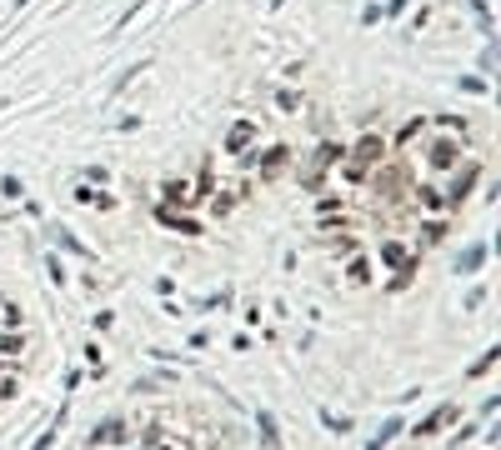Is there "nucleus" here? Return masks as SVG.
I'll return each instance as SVG.
<instances>
[{"mask_svg": "<svg viewBox=\"0 0 501 450\" xmlns=\"http://www.w3.org/2000/svg\"><path fill=\"white\" fill-rule=\"evenodd\" d=\"M156 221H161V225H171V230H181V235H201V225H196V221H185V216H176V210H161Z\"/></svg>", "mask_w": 501, "mask_h": 450, "instance_id": "obj_3", "label": "nucleus"}, {"mask_svg": "<svg viewBox=\"0 0 501 450\" xmlns=\"http://www.w3.org/2000/svg\"><path fill=\"white\" fill-rule=\"evenodd\" d=\"M261 440H266V445H276V425H271V415H261Z\"/></svg>", "mask_w": 501, "mask_h": 450, "instance_id": "obj_13", "label": "nucleus"}, {"mask_svg": "<svg viewBox=\"0 0 501 450\" xmlns=\"http://www.w3.org/2000/svg\"><path fill=\"white\" fill-rule=\"evenodd\" d=\"M55 431H60V420H55V425H51V431H46V435H40V440H35L30 450H51V445H55Z\"/></svg>", "mask_w": 501, "mask_h": 450, "instance_id": "obj_12", "label": "nucleus"}, {"mask_svg": "<svg viewBox=\"0 0 501 450\" xmlns=\"http://www.w3.org/2000/svg\"><path fill=\"white\" fill-rule=\"evenodd\" d=\"M482 261H486V250H482V245H476V250H466V255H462V270H476V265H482Z\"/></svg>", "mask_w": 501, "mask_h": 450, "instance_id": "obj_10", "label": "nucleus"}, {"mask_svg": "<svg viewBox=\"0 0 501 450\" xmlns=\"http://www.w3.org/2000/svg\"><path fill=\"white\" fill-rule=\"evenodd\" d=\"M161 450H171V445H161Z\"/></svg>", "mask_w": 501, "mask_h": 450, "instance_id": "obj_15", "label": "nucleus"}, {"mask_svg": "<svg viewBox=\"0 0 501 450\" xmlns=\"http://www.w3.org/2000/svg\"><path fill=\"white\" fill-rule=\"evenodd\" d=\"M456 160V145L451 140H436V150H431V165H451Z\"/></svg>", "mask_w": 501, "mask_h": 450, "instance_id": "obj_8", "label": "nucleus"}, {"mask_svg": "<svg viewBox=\"0 0 501 450\" xmlns=\"http://www.w3.org/2000/svg\"><path fill=\"white\" fill-rule=\"evenodd\" d=\"M376 156H381V140H376V135H366V140L356 145V160H361V165H371Z\"/></svg>", "mask_w": 501, "mask_h": 450, "instance_id": "obj_7", "label": "nucleus"}, {"mask_svg": "<svg viewBox=\"0 0 501 450\" xmlns=\"http://www.w3.org/2000/svg\"><path fill=\"white\" fill-rule=\"evenodd\" d=\"M491 366H496V350H486V355H482V360H476V366H471V375H476V380H482V375H486V371H491Z\"/></svg>", "mask_w": 501, "mask_h": 450, "instance_id": "obj_11", "label": "nucleus"}, {"mask_svg": "<svg viewBox=\"0 0 501 450\" xmlns=\"http://www.w3.org/2000/svg\"><path fill=\"white\" fill-rule=\"evenodd\" d=\"M381 261H386V265H406V250L396 245V241H386V245H381Z\"/></svg>", "mask_w": 501, "mask_h": 450, "instance_id": "obj_9", "label": "nucleus"}, {"mask_svg": "<svg viewBox=\"0 0 501 450\" xmlns=\"http://www.w3.org/2000/svg\"><path fill=\"white\" fill-rule=\"evenodd\" d=\"M20 346H26V340H20V335H0V350H10V355H15Z\"/></svg>", "mask_w": 501, "mask_h": 450, "instance_id": "obj_14", "label": "nucleus"}, {"mask_svg": "<svg viewBox=\"0 0 501 450\" xmlns=\"http://www.w3.org/2000/svg\"><path fill=\"white\" fill-rule=\"evenodd\" d=\"M451 415H456L451 405H441V411H436L431 420H421V425H416V435H431V431H441V425H451Z\"/></svg>", "mask_w": 501, "mask_h": 450, "instance_id": "obj_5", "label": "nucleus"}, {"mask_svg": "<svg viewBox=\"0 0 501 450\" xmlns=\"http://www.w3.org/2000/svg\"><path fill=\"white\" fill-rule=\"evenodd\" d=\"M250 140H256V125H231V135H226V150H231V156H241V150H250Z\"/></svg>", "mask_w": 501, "mask_h": 450, "instance_id": "obj_2", "label": "nucleus"}, {"mask_svg": "<svg viewBox=\"0 0 501 450\" xmlns=\"http://www.w3.org/2000/svg\"><path fill=\"white\" fill-rule=\"evenodd\" d=\"M396 431H401V415H391V420H386V425H381V431H376V440H371V445H366V450H381V445H386V440H391V435H396Z\"/></svg>", "mask_w": 501, "mask_h": 450, "instance_id": "obj_6", "label": "nucleus"}, {"mask_svg": "<svg viewBox=\"0 0 501 450\" xmlns=\"http://www.w3.org/2000/svg\"><path fill=\"white\" fill-rule=\"evenodd\" d=\"M281 165H286V145H271L266 156H261V176H276Z\"/></svg>", "mask_w": 501, "mask_h": 450, "instance_id": "obj_4", "label": "nucleus"}, {"mask_svg": "<svg viewBox=\"0 0 501 450\" xmlns=\"http://www.w3.org/2000/svg\"><path fill=\"white\" fill-rule=\"evenodd\" d=\"M111 440H125V420H120V415L100 420V425H95V435H91V445H111Z\"/></svg>", "mask_w": 501, "mask_h": 450, "instance_id": "obj_1", "label": "nucleus"}]
</instances>
